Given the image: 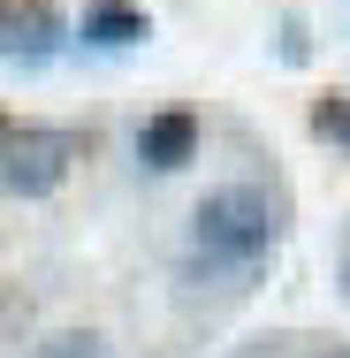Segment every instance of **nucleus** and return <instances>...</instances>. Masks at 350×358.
<instances>
[{"label":"nucleus","instance_id":"nucleus-1","mask_svg":"<svg viewBox=\"0 0 350 358\" xmlns=\"http://www.w3.org/2000/svg\"><path fill=\"white\" fill-rule=\"evenodd\" d=\"M191 244L213 267H251L282 244V199H267L259 183H221L191 214Z\"/></svg>","mask_w":350,"mask_h":358},{"label":"nucleus","instance_id":"nucleus-2","mask_svg":"<svg viewBox=\"0 0 350 358\" xmlns=\"http://www.w3.org/2000/svg\"><path fill=\"white\" fill-rule=\"evenodd\" d=\"M69 160H76L69 130H15V138L0 145V183L23 191V199H46V191L69 176Z\"/></svg>","mask_w":350,"mask_h":358},{"label":"nucleus","instance_id":"nucleus-3","mask_svg":"<svg viewBox=\"0 0 350 358\" xmlns=\"http://www.w3.org/2000/svg\"><path fill=\"white\" fill-rule=\"evenodd\" d=\"M54 38H61V15L46 8V0H15V8H0V54L15 62H38V54H54Z\"/></svg>","mask_w":350,"mask_h":358},{"label":"nucleus","instance_id":"nucleus-4","mask_svg":"<svg viewBox=\"0 0 350 358\" xmlns=\"http://www.w3.org/2000/svg\"><path fill=\"white\" fill-rule=\"evenodd\" d=\"M191 152H198V115H183V107L152 115V122L138 130V160H145V168H160V176H168V168H183Z\"/></svg>","mask_w":350,"mask_h":358},{"label":"nucleus","instance_id":"nucleus-5","mask_svg":"<svg viewBox=\"0 0 350 358\" xmlns=\"http://www.w3.org/2000/svg\"><path fill=\"white\" fill-rule=\"evenodd\" d=\"M138 38H152L145 8H130V0H92L84 8V46H138Z\"/></svg>","mask_w":350,"mask_h":358},{"label":"nucleus","instance_id":"nucleus-6","mask_svg":"<svg viewBox=\"0 0 350 358\" xmlns=\"http://www.w3.org/2000/svg\"><path fill=\"white\" fill-rule=\"evenodd\" d=\"M312 130H320V138H343V145H350V92H328V99L312 107Z\"/></svg>","mask_w":350,"mask_h":358},{"label":"nucleus","instance_id":"nucleus-7","mask_svg":"<svg viewBox=\"0 0 350 358\" xmlns=\"http://www.w3.org/2000/svg\"><path fill=\"white\" fill-rule=\"evenodd\" d=\"M46 358H115L107 351V336H92V328H69V336H54Z\"/></svg>","mask_w":350,"mask_h":358},{"label":"nucleus","instance_id":"nucleus-8","mask_svg":"<svg viewBox=\"0 0 350 358\" xmlns=\"http://www.w3.org/2000/svg\"><path fill=\"white\" fill-rule=\"evenodd\" d=\"M8 138H15V122H0V145H8Z\"/></svg>","mask_w":350,"mask_h":358},{"label":"nucleus","instance_id":"nucleus-9","mask_svg":"<svg viewBox=\"0 0 350 358\" xmlns=\"http://www.w3.org/2000/svg\"><path fill=\"white\" fill-rule=\"evenodd\" d=\"M328 358H350V351H328Z\"/></svg>","mask_w":350,"mask_h":358}]
</instances>
